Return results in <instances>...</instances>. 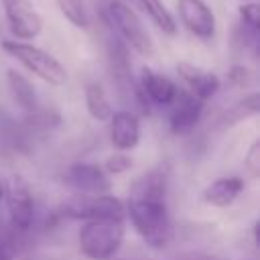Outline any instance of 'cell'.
Wrapping results in <instances>:
<instances>
[{
	"label": "cell",
	"instance_id": "6da1fadb",
	"mask_svg": "<svg viewBox=\"0 0 260 260\" xmlns=\"http://www.w3.org/2000/svg\"><path fill=\"white\" fill-rule=\"evenodd\" d=\"M124 205H126V217L130 219V225L148 248L165 250L173 242L175 225L171 219L167 199L128 195V201Z\"/></svg>",
	"mask_w": 260,
	"mask_h": 260
},
{
	"label": "cell",
	"instance_id": "7a4b0ae2",
	"mask_svg": "<svg viewBox=\"0 0 260 260\" xmlns=\"http://www.w3.org/2000/svg\"><path fill=\"white\" fill-rule=\"evenodd\" d=\"M124 238L126 219H93L81 223L77 246L87 260H112L122 250Z\"/></svg>",
	"mask_w": 260,
	"mask_h": 260
},
{
	"label": "cell",
	"instance_id": "3957f363",
	"mask_svg": "<svg viewBox=\"0 0 260 260\" xmlns=\"http://www.w3.org/2000/svg\"><path fill=\"white\" fill-rule=\"evenodd\" d=\"M104 20L116 32V37L126 43L128 49L142 57H150L154 53L152 37L146 30L142 18L124 0H108L104 6Z\"/></svg>",
	"mask_w": 260,
	"mask_h": 260
},
{
	"label": "cell",
	"instance_id": "277c9868",
	"mask_svg": "<svg viewBox=\"0 0 260 260\" xmlns=\"http://www.w3.org/2000/svg\"><path fill=\"white\" fill-rule=\"evenodd\" d=\"M0 47L4 53H8L12 59H16L24 69H28L32 75H37L45 83L55 85V87L67 83L69 73H67L65 65L49 51H45L32 43L16 41V39L0 41Z\"/></svg>",
	"mask_w": 260,
	"mask_h": 260
},
{
	"label": "cell",
	"instance_id": "5b68a950",
	"mask_svg": "<svg viewBox=\"0 0 260 260\" xmlns=\"http://www.w3.org/2000/svg\"><path fill=\"white\" fill-rule=\"evenodd\" d=\"M59 217L71 221H93V219H126V205L116 195H71L59 209Z\"/></svg>",
	"mask_w": 260,
	"mask_h": 260
},
{
	"label": "cell",
	"instance_id": "8992f818",
	"mask_svg": "<svg viewBox=\"0 0 260 260\" xmlns=\"http://www.w3.org/2000/svg\"><path fill=\"white\" fill-rule=\"evenodd\" d=\"M6 209H8V225L10 230L18 234H26L35 225V197L30 187L22 181V177H12L6 185Z\"/></svg>",
	"mask_w": 260,
	"mask_h": 260
},
{
	"label": "cell",
	"instance_id": "52a82bcc",
	"mask_svg": "<svg viewBox=\"0 0 260 260\" xmlns=\"http://www.w3.org/2000/svg\"><path fill=\"white\" fill-rule=\"evenodd\" d=\"M8 28L16 41H32L43 32V16L30 0H0Z\"/></svg>",
	"mask_w": 260,
	"mask_h": 260
},
{
	"label": "cell",
	"instance_id": "ba28073f",
	"mask_svg": "<svg viewBox=\"0 0 260 260\" xmlns=\"http://www.w3.org/2000/svg\"><path fill=\"white\" fill-rule=\"evenodd\" d=\"M205 112V102H201L199 98H195L191 91L181 89L177 91V98L173 100V104L169 106V114H167V128L173 136H185L191 134Z\"/></svg>",
	"mask_w": 260,
	"mask_h": 260
},
{
	"label": "cell",
	"instance_id": "9c48e42d",
	"mask_svg": "<svg viewBox=\"0 0 260 260\" xmlns=\"http://www.w3.org/2000/svg\"><path fill=\"white\" fill-rule=\"evenodd\" d=\"M63 183L75 195H106L112 191V181L95 162H73L63 175Z\"/></svg>",
	"mask_w": 260,
	"mask_h": 260
},
{
	"label": "cell",
	"instance_id": "30bf717a",
	"mask_svg": "<svg viewBox=\"0 0 260 260\" xmlns=\"http://www.w3.org/2000/svg\"><path fill=\"white\" fill-rule=\"evenodd\" d=\"M181 24L199 41L209 43L217 32V18L205 0H175Z\"/></svg>",
	"mask_w": 260,
	"mask_h": 260
},
{
	"label": "cell",
	"instance_id": "8fae6325",
	"mask_svg": "<svg viewBox=\"0 0 260 260\" xmlns=\"http://www.w3.org/2000/svg\"><path fill=\"white\" fill-rule=\"evenodd\" d=\"M136 83H138L142 98L148 102V106H156V108H169L179 91V85L171 77H167L146 65L140 69Z\"/></svg>",
	"mask_w": 260,
	"mask_h": 260
},
{
	"label": "cell",
	"instance_id": "7c38bea8",
	"mask_svg": "<svg viewBox=\"0 0 260 260\" xmlns=\"http://www.w3.org/2000/svg\"><path fill=\"white\" fill-rule=\"evenodd\" d=\"M110 144L118 152H130L138 148L142 138L140 118L130 110L112 112L110 116Z\"/></svg>",
	"mask_w": 260,
	"mask_h": 260
},
{
	"label": "cell",
	"instance_id": "4fadbf2b",
	"mask_svg": "<svg viewBox=\"0 0 260 260\" xmlns=\"http://www.w3.org/2000/svg\"><path fill=\"white\" fill-rule=\"evenodd\" d=\"M177 73L183 79V83L187 85V91H191L201 102H207V100L215 98L217 91L221 89V81L213 71L203 69L199 65H193L189 61H179L177 63Z\"/></svg>",
	"mask_w": 260,
	"mask_h": 260
},
{
	"label": "cell",
	"instance_id": "5bb4252c",
	"mask_svg": "<svg viewBox=\"0 0 260 260\" xmlns=\"http://www.w3.org/2000/svg\"><path fill=\"white\" fill-rule=\"evenodd\" d=\"M244 189H246V185H244V179L242 177H238V175H225V177H217L215 181H211L203 189L201 199L207 205H211V207L223 209V207H230L242 195Z\"/></svg>",
	"mask_w": 260,
	"mask_h": 260
},
{
	"label": "cell",
	"instance_id": "9a60e30c",
	"mask_svg": "<svg viewBox=\"0 0 260 260\" xmlns=\"http://www.w3.org/2000/svg\"><path fill=\"white\" fill-rule=\"evenodd\" d=\"M169 191V167L158 165L146 173H142L130 187V197H150V199H167Z\"/></svg>",
	"mask_w": 260,
	"mask_h": 260
},
{
	"label": "cell",
	"instance_id": "2e32d148",
	"mask_svg": "<svg viewBox=\"0 0 260 260\" xmlns=\"http://www.w3.org/2000/svg\"><path fill=\"white\" fill-rule=\"evenodd\" d=\"M6 83H8V89H10V95L14 100V104L24 112V114H30L35 112L41 104H39V93L32 85V81L16 71V69H8L6 71Z\"/></svg>",
	"mask_w": 260,
	"mask_h": 260
},
{
	"label": "cell",
	"instance_id": "e0dca14e",
	"mask_svg": "<svg viewBox=\"0 0 260 260\" xmlns=\"http://www.w3.org/2000/svg\"><path fill=\"white\" fill-rule=\"evenodd\" d=\"M142 12L148 16V20L165 35V37H175L179 30V24L173 16V12L167 8L162 0H136Z\"/></svg>",
	"mask_w": 260,
	"mask_h": 260
},
{
	"label": "cell",
	"instance_id": "ac0fdd59",
	"mask_svg": "<svg viewBox=\"0 0 260 260\" xmlns=\"http://www.w3.org/2000/svg\"><path fill=\"white\" fill-rule=\"evenodd\" d=\"M83 98H85V110L93 120H98V122H108L110 120L114 110H112L110 98H108L102 83L89 81L83 89Z\"/></svg>",
	"mask_w": 260,
	"mask_h": 260
},
{
	"label": "cell",
	"instance_id": "d6986e66",
	"mask_svg": "<svg viewBox=\"0 0 260 260\" xmlns=\"http://www.w3.org/2000/svg\"><path fill=\"white\" fill-rule=\"evenodd\" d=\"M258 110H260V95H258V91H250V93H246L244 98H240L234 106H230V108L223 112L221 124H223V126H232V124H236V122H242V120H246V118L256 116Z\"/></svg>",
	"mask_w": 260,
	"mask_h": 260
},
{
	"label": "cell",
	"instance_id": "ffe728a7",
	"mask_svg": "<svg viewBox=\"0 0 260 260\" xmlns=\"http://www.w3.org/2000/svg\"><path fill=\"white\" fill-rule=\"evenodd\" d=\"M61 16L75 28H89L91 26V14L85 4V0H55Z\"/></svg>",
	"mask_w": 260,
	"mask_h": 260
},
{
	"label": "cell",
	"instance_id": "44dd1931",
	"mask_svg": "<svg viewBox=\"0 0 260 260\" xmlns=\"http://www.w3.org/2000/svg\"><path fill=\"white\" fill-rule=\"evenodd\" d=\"M132 167H134L132 156H130L128 152H118V150H114L112 154H108L106 160H104V165H102V169L106 171L108 177L124 175V173H128Z\"/></svg>",
	"mask_w": 260,
	"mask_h": 260
},
{
	"label": "cell",
	"instance_id": "7402d4cb",
	"mask_svg": "<svg viewBox=\"0 0 260 260\" xmlns=\"http://www.w3.org/2000/svg\"><path fill=\"white\" fill-rule=\"evenodd\" d=\"M228 83H230L232 87L246 89V87H250V85L254 83V71H252L250 67H246V65L236 63V65H232V67L228 69Z\"/></svg>",
	"mask_w": 260,
	"mask_h": 260
},
{
	"label": "cell",
	"instance_id": "603a6c76",
	"mask_svg": "<svg viewBox=\"0 0 260 260\" xmlns=\"http://www.w3.org/2000/svg\"><path fill=\"white\" fill-rule=\"evenodd\" d=\"M16 254H18L16 234L10 228L8 230L0 228V260H16Z\"/></svg>",
	"mask_w": 260,
	"mask_h": 260
},
{
	"label": "cell",
	"instance_id": "cb8c5ba5",
	"mask_svg": "<svg viewBox=\"0 0 260 260\" xmlns=\"http://www.w3.org/2000/svg\"><path fill=\"white\" fill-rule=\"evenodd\" d=\"M244 167L252 179H258V175H260V140L258 138L252 140V144L248 146V150L244 154Z\"/></svg>",
	"mask_w": 260,
	"mask_h": 260
},
{
	"label": "cell",
	"instance_id": "d4e9b609",
	"mask_svg": "<svg viewBox=\"0 0 260 260\" xmlns=\"http://www.w3.org/2000/svg\"><path fill=\"white\" fill-rule=\"evenodd\" d=\"M4 197H6V183L0 181V203L4 201Z\"/></svg>",
	"mask_w": 260,
	"mask_h": 260
},
{
	"label": "cell",
	"instance_id": "484cf974",
	"mask_svg": "<svg viewBox=\"0 0 260 260\" xmlns=\"http://www.w3.org/2000/svg\"><path fill=\"white\" fill-rule=\"evenodd\" d=\"M240 2H256V0H240Z\"/></svg>",
	"mask_w": 260,
	"mask_h": 260
}]
</instances>
